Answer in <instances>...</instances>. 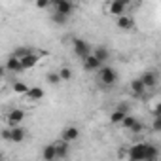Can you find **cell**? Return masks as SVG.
I'll return each instance as SVG.
<instances>
[{
  "mask_svg": "<svg viewBox=\"0 0 161 161\" xmlns=\"http://www.w3.org/2000/svg\"><path fill=\"white\" fill-rule=\"evenodd\" d=\"M25 118H27V112L23 110V108H12L8 114H6V127H19L21 125V121H25Z\"/></svg>",
  "mask_w": 161,
  "mask_h": 161,
  "instance_id": "cell-3",
  "label": "cell"
},
{
  "mask_svg": "<svg viewBox=\"0 0 161 161\" xmlns=\"http://www.w3.org/2000/svg\"><path fill=\"white\" fill-rule=\"evenodd\" d=\"M46 80H47V84H49V86H59V84H61V80H59L57 72H49V74L46 76Z\"/></svg>",
  "mask_w": 161,
  "mask_h": 161,
  "instance_id": "cell-25",
  "label": "cell"
},
{
  "mask_svg": "<svg viewBox=\"0 0 161 161\" xmlns=\"http://www.w3.org/2000/svg\"><path fill=\"white\" fill-rule=\"evenodd\" d=\"M91 53H93V55H95V59H97V61H101L103 64H104V63L108 61V57H110V51H108V47H106V46H97Z\"/></svg>",
  "mask_w": 161,
  "mask_h": 161,
  "instance_id": "cell-14",
  "label": "cell"
},
{
  "mask_svg": "<svg viewBox=\"0 0 161 161\" xmlns=\"http://www.w3.org/2000/svg\"><path fill=\"white\" fill-rule=\"evenodd\" d=\"M80 138V129L76 127V125H66L63 131H61V136H59V140H63V142H66V144H72V142H76Z\"/></svg>",
  "mask_w": 161,
  "mask_h": 161,
  "instance_id": "cell-7",
  "label": "cell"
},
{
  "mask_svg": "<svg viewBox=\"0 0 161 161\" xmlns=\"http://www.w3.org/2000/svg\"><path fill=\"white\" fill-rule=\"evenodd\" d=\"M44 95H46V93H44L42 87H29L25 99H27V101H40V99H44Z\"/></svg>",
  "mask_w": 161,
  "mask_h": 161,
  "instance_id": "cell-16",
  "label": "cell"
},
{
  "mask_svg": "<svg viewBox=\"0 0 161 161\" xmlns=\"http://www.w3.org/2000/svg\"><path fill=\"white\" fill-rule=\"evenodd\" d=\"M12 91L15 93V95H27V91H29V86L25 84V82H14V86H12Z\"/></svg>",
  "mask_w": 161,
  "mask_h": 161,
  "instance_id": "cell-21",
  "label": "cell"
},
{
  "mask_svg": "<svg viewBox=\"0 0 161 161\" xmlns=\"http://www.w3.org/2000/svg\"><path fill=\"white\" fill-rule=\"evenodd\" d=\"M51 144H53V148H55V157H57V161H59V159H64V157L68 155L70 144H66V142H63V140H55V142H51Z\"/></svg>",
  "mask_w": 161,
  "mask_h": 161,
  "instance_id": "cell-11",
  "label": "cell"
},
{
  "mask_svg": "<svg viewBox=\"0 0 161 161\" xmlns=\"http://www.w3.org/2000/svg\"><path fill=\"white\" fill-rule=\"evenodd\" d=\"M138 80L142 82V86H144L146 89H152V87L157 86V72H153V70H146V72H142V74L138 76Z\"/></svg>",
  "mask_w": 161,
  "mask_h": 161,
  "instance_id": "cell-9",
  "label": "cell"
},
{
  "mask_svg": "<svg viewBox=\"0 0 161 161\" xmlns=\"http://www.w3.org/2000/svg\"><path fill=\"white\" fill-rule=\"evenodd\" d=\"M31 53H34L32 47H17V49L14 51V57H15V59H23V57H27V55H31Z\"/></svg>",
  "mask_w": 161,
  "mask_h": 161,
  "instance_id": "cell-22",
  "label": "cell"
},
{
  "mask_svg": "<svg viewBox=\"0 0 161 161\" xmlns=\"http://www.w3.org/2000/svg\"><path fill=\"white\" fill-rule=\"evenodd\" d=\"M97 78H99V84L104 86V87H112L118 84V70L108 66V64H103L99 70H97Z\"/></svg>",
  "mask_w": 161,
  "mask_h": 161,
  "instance_id": "cell-2",
  "label": "cell"
},
{
  "mask_svg": "<svg viewBox=\"0 0 161 161\" xmlns=\"http://www.w3.org/2000/svg\"><path fill=\"white\" fill-rule=\"evenodd\" d=\"M127 116V112H125V104H121L118 110H114L112 114H110V123H114V125H121V121H123V118Z\"/></svg>",
  "mask_w": 161,
  "mask_h": 161,
  "instance_id": "cell-15",
  "label": "cell"
},
{
  "mask_svg": "<svg viewBox=\"0 0 161 161\" xmlns=\"http://www.w3.org/2000/svg\"><path fill=\"white\" fill-rule=\"evenodd\" d=\"M10 129V127H8ZM27 135H29V131L25 129V127H12L10 129V142H15V144H19V142H23L25 138H27Z\"/></svg>",
  "mask_w": 161,
  "mask_h": 161,
  "instance_id": "cell-10",
  "label": "cell"
},
{
  "mask_svg": "<svg viewBox=\"0 0 161 161\" xmlns=\"http://www.w3.org/2000/svg\"><path fill=\"white\" fill-rule=\"evenodd\" d=\"M127 131H131V135H140V133L144 131V123L136 119V121H135V123H133V125L127 129Z\"/></svg>",
  "mask_w": 161,
  "mask_h": 161,
  "instance_id": "cell-23",
  "label": "cell"
},
{
  "mask_svg": "<svg viewBox=\"0 0 161 161\" xmlns=\"http://www.w3.org/2000/svg\"><path fill=\"white\" fill-rule=\"evenodd\" d=\"M131 91H133L135 97H142V95L146 93V87L142 86V82L136 78V80H133V82H131Z\"/></svg>",
  "mask_w": 161,
  "mask_h": 161,
  "instance_id": "cell-19",
  "label": "cell"
},
{
  "mask_svg": "<svg viewBox=\"0 0 161 161\" xmlns=\"http://www.w3.org/2000/svg\"><path fill=\"white\" fill-rule=\"evenodd\" d=\"M42 159H44V161H57L53 144H46V146H44V150H42Z\"/></svg>",
  "mask_w": 161,
  "mask_h": 161,
  "instance_id": "cell-18",
  "label": "cell"
},
{
  "mask_svg": "<svg viewBox=\"0 0 161 161\" xmlns=\"http://www.w3.org/2000/svg\"><path fill=\"white\" fill-rule=\"evenodd\" d=\"M127 8H129V2H125V0H112V2L106 4V14L119 17V15H125Z\"/></svg>",
  "mask_w": 161,
  "mask_h": 161,
  "instance_id": "cell-4",
  "label": "cell"
},
{
  "mask_svg": "<svg viewBox=\"0 0 161 161\" xmlns=\"http://www.w3.org/2000/svg\"><path fill=\"white\" fill-rule=\"evenodd\" d=\"M0 161H6V157H4V155H2V153H0Z\"/></svg>",
  "mask_w": 161,
  "mask_h": 161,
  "instance_id": "cell-31",
  "label": "cell"
},
{
  "mask_svg": "<svg viewBox=\"0 0 161 161\" xmlns=\"http://www.w3.org/2000/svg\"><path fill=\"white\" fill-rule=\"evenodd\" d=\"M116 25H118L119 31H125V32H131V31L136 29V21H135V17H133V15H127V14L116 17Z\"/></svg>",
  "mask_w": 161,
  "mask_h": 161,
  "instance_id": "cell-8",
  "label": "cell"
},
{
  "mask_svg": "<svg viewBox=\"0 0 161 161\" xmlns=\"http://www.w3.org/2000/svg\"><path fill=\"white\" fill-rule=\"evenodd\" d=\"M101 66H103V63H101V61H97L93 53H91V55H87V57L84 59V68H86V70H89V72H97Z\"/></svg>",
  "mask_w": 161,
  "mask_h": 161,
  "instance_id": "cell-13",
  "label": "cell"
},
{
  "mask_svg": "<svg viewBox=\"0 0 161 161\" xmlns=\"http://www.w3.org/2000/svg\"><path fill=\"white\" fill-rule=\"evenodd\" d=\"M0 138H2V140H8V142H10V129H8V127L0 131Z\"/></svg>",
  "mask_w": 161,
  "mask_h": 161,
  "instance_id": "cell-29",
  "label": "cell"
},
{
  "mask_svg": "<svg viewBox=\"0 0 161 161\" xmlns=\"http://www.w3.org/2000/svg\"><path fill=\"white\" fill-rule=\"evenodd\" d=\"M57 76H59L61 82H70L72 76H74V72H72V68H70V66H63L61 70H57Z\"/></svg>",
  "mask_w": 161,
  "mask_h": 161,
  "instance_id": "cell-20",
  "label": "cell"
},
{
  "mask_svg": "<svg viewBox=\"0 0 161 161\" xmlns=\"http://www.w3.org/2000/svg\"><path fill=\"white\" fill-rule=\"evenodd\" d=\"M159 155V148L152 142H136L127 148L129 161H155Z\"/></svg>",
  "mask_w": 161,
  "mask_h": 161,
  "instance_id": "cell-1",
  "label": "cell"
},
{
  "mask_svg": "<svg viewBox=\"0 0 161 161\" xmlns=\"http://www.w3.org/2000/svg\"><path fill=\"white\" fill-rule=\"evenodd\" d=\"M4 68H6V72H21L19 59H15L14 55H10V57H8V61H6V64H4Z\"/></svg>",
  "mask_w": 161,
  "mask_h": 161,
  "instance_id": "cell-17",
  "label": "cell"
},
{
  "mask_svg": "<svg viewBox=\"0 0 161 161\" xmlns=\"http://www.w3.org/2000/svg\"><path fill=\"white\" fill-rule=\"evenodd\" d=\"M34 6L38 10H47V8H51V2H47V0H38V2H34Z\"/></svg>",
  "mask_w": 161,
  "mask_h": 161,
  "instance_id": "cell-27",
  "label": "cell"
},
{
  "mask_svg": "<svg viewBox=\"0 0 161 161\" xmlns=\"http://www.w3.org/2000/svg\"><path fill=\"white\" fill-rule=\"evenodd\" d=\"M135 121H136V118H133V116H129V114H127V116L123 118V121H121V125H123L125 129H129V127H131V125H133Z\"/></svg>",
  "mask_w": 161,
  "mask_h": 161,
  "instance_id": "cell-26",
  "label": "cell"
},
{
  "mask_svg": "<svg viewBox=\"0 0 161 161\" xmlns=\"http://www.w3.org/2000/svg\"><path fill=\"white\" fill-rule=\"evenodd\" d=\"M152 127H153V131H155V133H159V131H161V118H159V116H155V118H153Z\"/></svg>",
  "mask_w": 161,
  "mask_h": 161,
  "instance_id": "cell-28",
  "label": "cell"
},
{
  "mask_svg": "<svg viewBox=\"0 0 161 161\" xmlns=\"http://www.w3.org/2000/svg\"><path fill=\"white\" fill-rule=\"evenodd\" d=\"M38 61H40V55H38V53H31V55H27V57L19 59L21 70H29V68L36 66V64H38Z\"/></svg>",
  "mask_w": 161,
  "mask_h": 161,
  "instance_id": "cell-12",
  "label": "cell"
},
{
  "mask_svg": "<svg viewBox=\"0 0 161 161\" xmlns=\"http://www.w3.org/2000/svg\"><path fill=\"white\" fill-rule=\"evenodd\" d=\"M72 49H74V53L80 57V59H86L87 55H91V46L86 42V40H82V38H72Z\"/></svg>",
  "mask_w": 161,
  "mask_h": 161,
  "instance_id": "cell-6",
  "label": "cell"
},
{
  "mask_svg": "<svg viewBox=\"0 0 161 161\" xmlns=\"http://www.w3.org/2000/svg\"><path fill=\"white\" fill-rule=\"evenodd\" d=\"M51 8H53V14H61L64 17H70V14L74 12V2H70V0H55V2H51Z\"/></svg>",
  "mask_w": 161,
  "mask_h": 161,
  "instance_id": "cell-5",
  "label": "cell"
},
{
  "mask_svg": "<svg viewBox=\"0 0 161 161\" xmlns=\"http://www.w3.org/2000/svg\"><path fill=\"white\" fill-rule=\"evenodd\" d=\"M4 76H6V68H4V66H0V80H2Z\"/></svg>",
  "mask_w": 161,
  "mask_h": 161,
  "instance_id": "cell-30",
  "label": "cell"
},
{
  "mask_svg": "<svg viewBox=\"0 0 161 161\" xmlns=\"http://www.w3.org/2000/svg\"><path fill=\"white\" fill-rule=\"evenodd\" d=\"M68 19H70V17H64V15H61V14H51V21H53L55 25H66Z\"/></svg>",
  "mask_w": 161,
  "mask_h": 161,
  "instance_id": "cell-24",
  "label": "cell"
}]
</instances>
